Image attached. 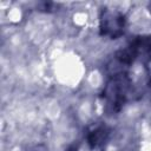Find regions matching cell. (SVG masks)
<instances>
[{
  "label": "cell",
  "instance_id": "6da1fadb",
  "mask_svg": "<svg viewBox=\"0 0 151 151\" xmlns=\"http://www.w3.org/2000/svg\"><path fill=\"white\" fill-rule=\"evenodd\" d=\"M101 29L106 35L116 37L124 29V18L118 12H105L101 17Z\"/></svg>",
  "mask_w": 151,
  "mask_h": 151
}]
</instances>
